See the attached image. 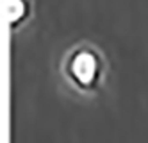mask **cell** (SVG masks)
Masks as SVG:
<instances>
[{
  "label": "cell",
  "instance_id": "obj_1",
  "mask_svg": "<svg viewBox=\"0 0 148 143\" xmlns=\"http://www.w3.org/2000/svg\"><path fill=\"white\" fill-rule=\"evenodd\" d=\"M70 73L80 86H91L97 81L98 63L91 52H79L73 56L70 63Z\"/></svg>",
  "mask_w": 148,
  "mask_h": 143
},
{
  "label": "cell",
  "instance_id": "obj_2",
  "mask_svg": "<svg viewBox=\"0 0 148 143\" xmlns=\"http://www.w3.org/2000/svg\"><path fill=\"white\" fill-rule=\"evenodd\" d=\"M25 13V2L23 0H9V18L11 21H18Z\"/></svg>",
  "mask_w": 148,
  "mask_h": 143
}]
</instances>
